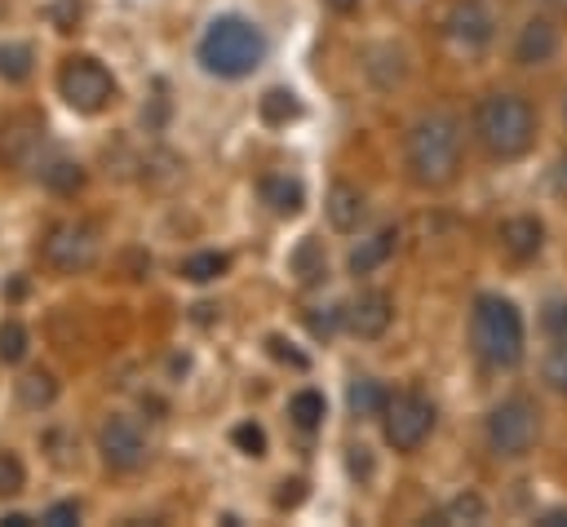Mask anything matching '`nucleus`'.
Wrapping results in <instances>:
<instances>
[{"mask_svg": "<svg viewBox=\"0 0 567 527\" xmlns=\"http://www.w3.org/2000/svg\"><path fill=\"white\" fill-rule=\"evenodd\" d=\"M350 474H359V478L372 474V456H368V447H350Z\"/></svg>", "mask_w": 567, "mask_h": 527, "instance_id": "c9c22d12", "label": "nucleus"}, {"mask_svg": "<svg viewBox=\"0 0 567 527\" xmlns=\"http://www.w3.org/2000/svg\"><path fill=\"white\" fill-rule=\"evenodd\" d=\"M58 93L71 111L80 115H97L115 102V75L97 62V58H66L58 66Z\"/></svg>", "mask_w": 567, "mask_h": 527, "instance_id": "0eeeda50", "label": "nucleus"}, {"mask_svg": "<svg viewBox=\"0 0 567 527\" xmlns=\"http://www.w3.org/2000/svg\"><path fill=\"white\" fill-rule=\"evenodd\" d=\"M230 443H235L244 456H266V434H261L257 421H239V425L230 430Z\"/></svg>", "mask_w": 567, "mask_h": 527, "instance_id": "c756f323", "label": "nucleus"}, {"mask_svg": "<svg viewBox=\"0 0 567 527\" xmlns=\"http://www.w3.org/2000/svg\"><path fill=\"white\" fill-rule=\"evenodd\" d=\"M195 53H199L204 71H213V75H221V80H244V75H252V71L261 66V58H266V35H261L248 18L221 13V18H213V22L204 27Z\"/></svg>", "mask_w": 567, "mask_h": 527, "instance_id": "7ed1b4c3", "label": "nucleus"}, {"mask_svg": "<svg viewBox=\"0 0 567 527\" xmlns=\"http://www.w3.org/2000/svg\"><path fill=\"white\" fill-rule=\"evenodd\" d=\"M470 341L478 350L483 363L492 368H514L523 359V345H527V332H523V314L509 297H496V292H483L470 310Z\"/></svg>", "mask_w": 567, "mask_h": 527, "instance_id": "20e7f679", "label": "nucleus"}, {"mask_svg": "<svg viewBox=\"0 0 567 527\" xmlns=\"http://www.w3.org/2000/svg\"><path fill=\"white\" fill-rule=\"evenodd\" d=\"M337 319H341V310H328V306L306 310V328H310V337H323V341L337 332Z\"/></svg>", "mask_w": 567, "mask_h": 527, "instance_id": "2f4dec72", "label": "nucleus"}, {"mask_svg": "<svg viewBox=\"0 0 567 527\" xmlns=\"http://www.w3.org/2000/svg\"><path fill=\"white\" fill-rule=\"evenodd\" d=\"M363 71H368V80H372L377 89H394V84H403V75H408V58H403V49H394V44H377V49L368 53Z\"/></svg>", "mask_w": 567, "mask_h": 527, "instance_id": "a211bd4d", "label": "nucleus"}, {"mask_svg": "<svg viewBox=\"0 0 567 527\" xmlns=\"http://www.w3.org/2000/svg\"><path fill=\"white\" fill-rule=\"evenodd\" d=\"M474 137L492 159H518L536 142V106L523 93H483L474 102Z\"/></svg>", "mask_w": 567, "mask_h": 527, "instance_id": "f03ea898", "label": "nucleus"}, {"mask_svg": "<svg viewBox=\"0 0 567 527\" xmlns=\"http://www.w3.org/2000/svg\"><path fill=\"white\" fill-rule=\"evenodd\" d=\"M540 323H545V332H549V337H567V297L549 301V306H545V314H540Z\"/></svg>", "mask_w": 567, "mask_h": 527, "instance_id": "473e14b6", "label": "nucleus"}, {"mask_svg": "<svg viewBox=\"0 0 567 527\" xmlns=\"http://www.w3.org/2000/svg\"><path fill=\"white\" fill-rule=\"evenodd\" d=\"M27 487V469H22V461L9 452V447H0V496H18Z\"/></svg>", "mask_w": 567, "mask_h": 527, "instance_id": "c85d7f7f", "label": "nucleus"}, {"mask_svg": "<svg viewBox=\"0 0 567 527\" xmlns=\"http://www.w3.org/2000/svg\"><path fill=\"white\" fill-rule=\"evenodd\" d=\"M44 523H53V527H66V523H80V505H75V500H62V505H53V509H44Z\"/></svg>", "mask_w": 567, "mask_h": 527, "instance_id": "f704fd0d", "label": "nucleus"}, {"mask_svg": "<svg viewBox=\"0 0 567 527\" xmlns=\"http://www.w3.org/2000/svg\"><path fill=\"white\" fill-rule=\"evenodd\" d=\"M403 164L416 186H447L461 168V120L452 111H425L403 137Z\"/></svg>", "mask_w": 567, "mask_h": 527, "instance_id": "f257e3e1", "label": "nucleus"}, {"mask_svg": "<svg viewBox=\"0 0 567 527\" xmlns=\"http://www.w3.org/2000/svg\"><path fill=\"white\" fill-rule=\"evenodd\" d=\"M328 9H337V13H354L359 0H328Z\"/></svg>", "mask_w": 567, "mask_h": 527, "instance_id": "58836bf2", "label": "nucleus"}, {"mask_svg": "<svg viewBox=\"0 0 567 527\" xmlns=\"http://www.w3.org/2000/svg\"><path fill=\"white\" fill-rule=\"evenodd\" d=\"M288 416H292L297 430H315V425L328 416V403H323L319 390H297V394L288 399Z\"/></svg>", "mask_w": 567, "mask_h": 527, "instance_id": "b1692460", "label": "nucleus"}, {"mask_svg": "<svg viewBox=\"0 0 567 527\" xmlns=\"http://www.w3.org/2000/svg\"><path fill=\"white\" fill-rule=\"evenodd\" d=\"M439 523H487V500L478 492H461L439 509Z\"/></svg>", "mask_w": 567, "mask_h": 527, "instance_id": "393cba45", "label": "nucleus"}, {"mask_svg": "<svg viewBox=\"0 0 567 527\" xmlns=\"http://www.w3.org/2000/svg\"><path fill=\"white\" fill-rule=\"evenodd\" d=\"M40 261L58 275H84L97 261V230L80 217H62L40 235Z\"/></svg>", "mask_w": 567, "mask_h": 527, "instance_id": "423d86ee", "label": "nucleus"}, {"mask_svg": "<svg viewBox=\"0 0 567 527\" xmlns=\"http://www.w3.org/2000/svg\"><path fill=\"white\" fill-rule=\"evenodd\" d=\"M443 35H447L461 53H478V49L492 44L496 18H492V9H487L483 0H456V4L447 9V18H443Z\"/></svg>", "mask_w": 567, "mask_h": 527, "instance_id": "9b49d317", "label": "nucleus"}, {"mask_svg": "<svg viewBox=\"0 0 567 527\" xmlns=\"http://www.w3.org/2000/svg\"><path fill=\"white\" fill-rule=\"evenodd\" d=\"M558 44L563 40H558V27L549 18H527L518 40H514V62L518 66H545V62H554Z\"/></svg>", "mask_w": 567, "mask_h": 527, "instance_id": "ddd939ff", "label": "nucleus"}, {"mask_svg": "<svg viewBox=\"0 0 567 527\" xmlns=\"http://www.w3.org/2000/svg\"><path fill=\"white\" fill-rule=\"evenodd\" d=\"M53 399H58V381H53L49 372H27V376L18 381V403H22V407L40 412V407H49Z\"/></svg>", "mask_w": 567, "mask_h": 527, "instance_id": "5701e85b", "label": "nucleus"}, {"mask_svg": "<svg viewBox=\"0 0 567 527\" xmlns=\"http://www.w3.org/2000/svg\"><path fill=\"white\" fill-rule=\"evenodd\" d=\"M288 266H292V275H297L301 283H319V279L328 275V252H323L319 239H301V244L292 248Z\"/></svg>", "mask_w": 567, "mask_h": 527, "instance_id": "412c9836", "label": "nucleus"}, {"mask_svg": "<svg viewBox=\"0 0 567 527\" xmlns=\"http://www.w3.org/2000/svg\"><path fill=\"white\" fill-rule=\"evenodd\" d=\"M40 177H44V186L53 190V195H75L80 186H84V168L75 164V159H44L40 164Z\"/></svg>", "mask_w": 567, "mask_h": 527, "instance_id": "4be33fe9", "label": "nucleus"}, {"mask_svg": "<svg viewBox=\"0 0 567 527\" xmlns=\"http://www.w3.org/2000/svg\"><path fill=\"white\" fill-rule=\"evenodd\" d=\"M554 190L567 199V151L558 155V164H554Z\"/></svg>", "mask_w": 567, "mask_h": 527, "instance_id": "e433bc0d", "label": "nucleus"}, {"mask_svg": "<svg viewBox=\"0 0 567 527\" xmlns=\"http://www.w3.org/2000/svg\"><path fill=\"white\" fill-rule=\"evenodd\" d=\"M549 4H558V9H567V0H549Z\"/></svg>", "mask_w": 567, "mask_h": 527, "instance_id": "a19ab883", "label": "nucleus"}, {"mask_svg": "<svg viewBox=\"0 0 567 527\" xmlns=\"http://www.w3.org/2000/svg\"><path fill=\"white\" fill-rule=\"evenodd\" d=\"M97 452H102V461L111 469L133 474V469L146 465V434H142V425L133 416H106L97 425Z\"/></svg>", "mask_w": 567, "mask_h": 527, "instance_id": "1a4fd4ad", "label": "nucleus"}, {"mask_svg": "<svg viewBox=\"0 0 567 527\" xmlns=\"http://www.w3.org/2000/svg\"><path fill=\"white\" fill-rule=\"evenodd\" d=\"M44 146H49V137H44V120H40V115L18 111V115H9V120L0 124V159H4L9 168H35V173H40Z\"/></svg>", "mask_w": 567, "mask_h": 527, "instance_id": "9d476101", "label": "nucleus"}, {"mask_svg": "<svg viewBox=\"0 0 567 527\" xmlns=\"http://www.w3.org/2000/svg\"><path fill=\"white\" fill-rule=\"evenodd\" d=\"M536 523H540V527H567V505H563V509H545Z\"/></svg>", "mask_w": 567, "mask_h": 527, "instance_id": "4c0bfd02", "label": "nucleus"}, {"mask_svg": "<svg viewBox=\"0 0 567 527\" xmlns=\"http://www.w3.org/2000/svg\"><path fill=\"white\" fill-rule=\"evenodd\" d=\"M226 266H230L226 252H195V257L182 261V279H190V283H213V279L226 275Z\"/></svg>", "mask_w": 567, "mask_h": 527, "instance_id": "a878e982", "label": "nucleus"}, {"mask_svg": "<svg viewBox=\"0 0 567 527\" xmlns=\"http://www.w3.org/2000/svg\"><path fill=\"white\" fill-rule=\"evenodd\" d=\"M257 195H261V204H266L270 213H279V217H292V213H301V204H306L301 182L288 177V173H266V177L257 182Z\"/></svg>", "mask_w": 567, "mask_h": 527, "instance_id": "dca6fc26", "label": "nucleus"}, {"mask_svg": "<svg viewBox=\"0 0 567 527\" xmlns=\"http://www.w3.org/2000/svg\"><path fill=\"white\" fill-rule=\"evenodd\" d=\"M31 62H35V53H31V44H0V75L4 80H27L31 75Z\"/></svg>", "mask_w": 567, "mask_h": 527, "instance_id": "bb28decb", "label": "nucleus"}, {"mask_svg": "<svg viewBox=\"0 0 567 527\" xmlns=\"http://www.w3.org/2000/svg\"><path fill=\"white\" fill-rule=\"evenodd\" d=\"M483 434H487L492 456H501V461H518V456L532 452V443H536V434H540V412H536L532 399L509 394V399H501V403L487 412Z\"/></svg>", "mask_w": 567, "mask_h": 527, "instance_id": "39448f33", "label": "nucleus"}, {"mask_svg": "<svg viewBox=\"0 0 567 527\" xmlns=\"http://www.w3.org/2000/svg\"><path fill=\"white\" fill-rule=\"evenodd\" d=\"M22 354H27V328L18 319H4L0 323V359L4 363H18Z\"/></svg>", "mask_w": 567, "mask_h": 527, "instance_id": "cd10ccee", "label": "nucleus"}, {"mask_svg": "<svg viewBox=\"0 0 567 527\" xmlns=\"http://www.w3.org/2000/svg\"><path fill=\"white\" fill-rule=\"evenodd\" d=\"M323 213H328L332 230L354 235V230L363 226V217H368V199H363L359 186H350V182H332V190H328V199H323Z\"/></svg>", "mask_w": 567, "mask_h": 527, "instance_id": "4468645a", "label": "nucleus"}, {"mask_svg": "<svg viewBox=\"0 0 567 527\" xmlns=\"http://www.w3.org/2000/svg\"><path fill=\"white\" fill-rule=\"evenodd\" d=\"M399 248V226H385V230H377L372 239H363L354 252H350V275H372L377 266H385L390 261V252Z\"/></svg>", "mask_w": 567, "mask_h": 527, "instance_id": "f3484780", "label": "nucleus"}, {"mask_svg": "<svg viewBox=\"0 0 567 527\" xmlns=\"http://www.w3.org/2000/svg\"><path fill=\"white\" fill-rule=\"evenodd\" d=\"M346 403H350V412H354L359 421H368V416H381V412H385L390 394H385L381 381H372V376H354L350 390H346Z\"/></svg>", "mask_w": 567, "mask_h": 527, "instance_id": "6ab92c4d", "label": "nucleus"}, {"mask_svg": "<svg viewBox=\"0 0 567 527\" xmlns=\"http://www.w3.org/2000/svg\"><path fill=\"white\" fill-rule=\"evenodd\" d=\"M545 381H549V390L567 394V337H558V345L545 354Z\"/></svg>", "mask_w": 567, "mask_h": 527, "instance_id": "7c9ffc66", "label": "nucleus"}, {"mask_svg": "<svg viewBox=\"0 0 567 527\" xmlns=\"http://www.w3.org/2000/svg\"><path fill=\"white\" fill-rule=\"evenodd\" d=\"M257 115H261V124L284 128V124H292V120L301 115V102H297L292 89H266V93L257 97Z\"/></svg>", "mask_w": 567, "mask_h": 527, "instance_id": "aec40b11", "label": "nucleus"}, {"mask_svg": "<svg viewBox=\"0 0 567 527\" xmlns=\"http://www.w3.org/2000/svg\"><path fill=\"white\" fill-rule=\"evenodd\" d=\"M266 350H270V354H275L279 363H288V368H297V372L306 368V354H301V350H292V345H288L284 337H266Z\"/></svg>", "mask_w": 567, "mask_h": 527, "instance_id": "72a5a7b5", "label": "nucleus"}, {"mask_svg": "<svg viewBox=\"0 0 567 527\" xmlns=\"http://www.w3.org/2000/svg\"><path fill=\"white\" fill-rule=\"evenodd\" d=\"M390 319H394V301H390V292H381V288H363V292H354V297L346 301V310H341V323H346L359 341H377V337H385Z\"/></svg>", "mask_w": 567, "mask_h": 527, "instance_id": "f8f14e48", "label": "nucleus"}, {"mask_svg": "<svg viewBox=\"0 0 567 527\" xmlns=\"http://www.w3.org/2000/svg\"><path fill=\"white\" fill-rule=\"evenodd\" d=\"M0 523H9V527H22V523H31V518H27V514H4Z\"/></svg>", "mask_w": 567, "mask_h": 527, "instance_id": "ea45409f", "label": "nucleus"}, {"mask_svg": "<svg viewBox=\"0 0 567 527\" xmlns=\"http://www.w3.org/2000/svg\"><path fill=\"white\" fill-rule=\"evenodd\" d=\"M563 115H567V97H563Z\"/></svg>", "mask_w": 567, "mask_h": 527, "instance_id": "79ce46f5", "label": "nucleus"}, {"mask_svg": "<svg viewBox=\"0 0 567 527\" xmlns=\"http://www.w3.org/2000/svg\"><path fill=\"white\" fill-rule=\"evenodd\" d=\"M381 430H385V443L394 452H416L434 430V403L425 394H416V390L394 394L385 403V412H381Z\"/></svg>", "mask_w": 567, "mask_h": 527, "instance_id": "6e6552de", "label": "nucleus"}, {"mask_svg": "<svg viewBox=\"0 0 567 527\" xmlns=\"http://www.w3.org/2000/svg\"><path fill=\"white\" fill-rule=\"evenodd\" d=\"M501 248H505L514 261H532V257L545 248V226H540L532 213L505 217V221H501Z\"/></svg>", "mask_w": 567, "mask_h": 527, "instance_id": "2eb2a0df", "label": "nucleus"}]
</instances>
